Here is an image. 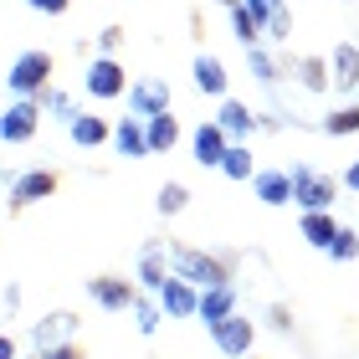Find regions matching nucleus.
<instances>
[{"label": "nucleus", "instance_id": "obj_1", "mask_svg": "<svg viewBox=\"0 0 359 359\" xmlns=\"http://www.w3.org/2000/svg\"><path fill=\"white\" fill-rule=\"evenodd\" d=\"M231 262L236 257H216L205 247H185V241H170V267L180 277H190L195 287H216V283H231Z\"/></svg>", "mask_w": 359, "mask_h": 359}, {"label": "nucleus", "instance_id": "obj_2", "mask_svg": "<svg viewBox=\"0 0 359 359\" xmlns=\"http://www.w3.org/2000/svg\"><path fill=\"white\" fill-rule=\"evenodd\" d=\"M52 72H57L52 52H21L11 62V72H6V88L15 97H41L46 88H52Z\"/></svg>", "mask_w": 359, "mask_h": 359}, {"label": "nucleus", "instance_id": "obj_3", "mask_svg": "<svg viewBox=\"0 0 359 359\" xmlns=\"http://www.w3.org/2000/svg\"><path fill=\"white\" fill-rule=\"evenodd\" d=\"M334 201H339V180L334 175L308 170V165L292 170V205L298 210H334Z\"/></svg>", "mask_w": 359, "mask_h": 359}, {"label": "nucleus", "instance_id": "obj_4", "mask_svg": "<svg viewBox=\"0 0 359 359\" xmlns=\"http://www.w3.org/2000/svg\"><path fill=\"white\" fill-rule=\"evenodd\" d=\"M57 190H62V175H57V170H26V175L11 180V201H6V210H11V216H21V210L41 205L46 195H57Z\"/></svg>", "mask_w": 359, "mask_h": 359}, {"label": "nucleus", "instance_id": "obj_5", "mask_svg": "<svg viewBox=\"0 0 359 359\" xmlns=\"http://www.w3.org/2000/svg\"><path fill=\"white\" fill-rule=\"evenodd\" d=\"M88 298L97 308H108V313H128L139 303V283L134 277H118V272H97V277H88Z\"/></svg>", "mask_w": 359, "mask_h": 359}, {"label": "nucleus", "instance_id": "obj_6", "mask_svg": "<svg viewBox=\"0 0 359 359\" xmlns=\"http://www.w3.org/2000/svg\"><path fill=\"white\" fill-rule=\"evenodd\" d=\"M41 97H15V103H6V113H0V139L6 144H31L41 128Z\"/></svg>", "mask_w": 359, "mask_h": 359}, {"label": "nucleus", "instance_id": "obj_7", "mask_svg": "<svg viewBox=\"0 0 359 359\" xmlns=\"http://www.w3.org/2000/svg\"><path fill=\"white\" fill-rule=\"evenodd\" d=\"M83 83H88V93L97 97V103H113V97L128 93V72H123L118 57H93L88 72H83Z\"/></svg>", "mask_w": 359, "mask_h": 359}, {"label": "nucleus", "instance_id": "obj_8", "mask_svg": "<svg viewBox=\"0 0 359 359\" xmlns=\"http://www.w3.org/2000/svg\"><path fill=\"white\" fill-rule=\"evenodd\" d=\"M252 339H257V323L252 318H221V323H210V344H216L226 359H241V354H252Z\"/></svg>", "mask_w": 359, "mask_h": 359}, {"label": "nucleus", "instance_id": "obj_9", "mask_svg": "<svg viewBox=\"0 0 359 359\" xmlns=\"http://www.w3.org/2000/svg\"><path fill=\"white\" fill-rule=\"evenodd\" d=\"M159 308H165V318H195V308H201V287H195L190 277L170 272L165 287H159Z\"/></svg>", "mask_w": 359, "mask_h": 359}, {"label": "nucleus", "instance_id": "obj_10", "mask_svg": "<svg viewBox=\"0 0 359 359\" xmlns=\"http://www.w3.org/2000/svg\"><path fill=\"white\" fill-rule=\"evenodd\" d=\"M170 108V83L165 77H139V83H128V113L134 118H154V113Z\"/></svg>", "mask_w": 359, "mask_h": 359}, {"label": "nucleus", "instance_id": "obj_11", "mask_svg": "<svg viewBox=\"0 0 359 359\" xmlns=\"http://www.w3.org/2000/svg\"><path fill=\"white\" fill-rule=\"evenodd\" d=\"M190 144H195V165H205V170H221L226 149H231V134H226V128H221L216 118H205V123L190 134Z\"/></svg>", "mask_w": 359, "mask_h": 359}, {"label": "nucleus", "instance_id": "obj_12", "mask_svg": "<svg viewBox=\"0 0 359 359\" xmlns=\"http://www.w3.org/2000/svg\"><path fill=\"white\" fill-rule=\"evenodd\" d=\"M236 313V287L231 283H216V287H201V308H195V318L205 323H221V318H231Z\"/></svg>", "mask_w": 359, "mask_h": 359}, {"label": "nucleus", "instance_id": "obj_13", "mask_svg": "<svg viewBox=\"0 0 359 359\" xmlns=\"http://www.w3.org/2000/svg\"><path fill=\"white\" fill-rule=\"evenodd\" d=\"M252 195L262 205H292V175L287 170H257L252 175Z\"/></svg>", "mask_w": 359, "mask_h": 359}, {"label": "nucleus", "instance_id": "obj_14", "mask_svg": "<svg viewBox=\"0 0 359 359\" xmlns=\"http://www.w3.org/2000/svg\"><path fill=\"white\" fill-rule=\"evenodd\" d=\"M329 72H334V93H354L359 88V46L354 41H339L334 46Z\"/></svg>", "mask_w": 359, "mask_h": 359}, {"label": "nucleus", "instance_id": "obj_15", "mask_svg": "<svg viewBox=\"0 0 359 359\" xmlns=\"http://www.w3.org/2000/svg\"><path fill=\"white\" fill-rule=\"evenodd\" d=\"M113 149L123 159H149V128H144V118H123L113 128Z\"/></svg>", "mask_w": 359, "mask_h": 359}, {"label": "nucleus", "instance_id": "obj_16", "mask_svg": "<svg viewBox=\"0 0 359 359\" xmlns=\"http://www.w3.org/2000/svg\"><path fill=\"white\" fill-rule=\"evenodd\" d=\"M67 134H72L77 149H97V144H108V139H113V128H108L103 113H77V118L67 123Z\"/></svg>", "mask_w": 359, "mask_h": 359}, {"label": "nucleus", "instance_id": "obj_17", "mask_svg": "<svg viewBox=\"0 0 359 359\" xmlns=\"http://www.w3.org/2000/svg\"><path fill=\"white\" fill-rule=\"evenodd\" d=\"M334 231H339L334 210H303V221H298V236L308 241V247L329 252V241H334Z\"/></svg>", "mask_w": 359, "mask_h": 359}, {"label": "nucleus", "instance_id": "obj_18", "mask_svg": "<svg viewBox=\"0 0 359 359\" xmlns=\"http://www.w3.org/2000/svg\"><path fill=\"white\" fill-rule=\"evenodd\" d=\"M77 329V313H67V308H57V313H46L36 329H31V339H36V349H52V344H67V334Z\"/></svg>", "mask_w": 359, "mask_h": 359}, {"label": "nucleus", "instance_id": "obj_19", "mask_svg": "<svg viewBox=\"0 0 359 359\" xmlns=\"http://www.w3.org/2000/svg\"><path fill=\"white\" fill-rule=\"evenodd\" d=\"M226 83H231V72H226V62H221V57H210V52L195 57V88H201V93L226 97Z\"/></svg>", "mask_w": 359, "mask_h": 359}, {"label": "nucleus", "instance_id": "obj_20", "mask_svg": "<svg viewBox=\"0 0 359 359\" xmlns=\"http://www.w3.org/2000/svg\"><path fill=\"white\" fill-rule=\"evenodd\" d=\"M144 128H149V154H170L175 144H180V118H175V108L144 118Z\"/></svg>", "mask_w": 359, "mask_h": 359}, {"label": "nucleus", "instance_id": "obj_21", "mask_svg": "<svg viewBox=\"0 0 359 359\" xmlns=\"http://www.w3.org/2000/svg\"><path fill=\"white\" fill-rule=\"evenodd\" d=\"M175 267H170V252L165 247H149L139 257V287H149V292H159L165 287V277H170Z\"/></svg>", "mask_w": 359, "mask_h": 359}, {"label": "nucleus", "instance_id": "obj_22", "mask_svg": "<svg viewBox=\"0 0 359 359\" xmlns=\"http://www.w3.org/2000/svg\"><path fill=\"white\" fill-rule=\"evenodd\" d=\"M216 123H221V128H226L231 139H247L252 128H257L252 108H247V103H236V97H221V113H216Z\"/></svg>", "mask_w": 359, "mask_h": 359}, {"label": "nucleus", "instance_id": "obj_23", "mask_svg": "<svg viewBox=\"0 0 359 359\" xmlns=\"http://www.w3.org/2000/svg\"><path fill=\"white\" fill-rule=\"evenodd\" d=\"M298 83H303L308 93H329V88H334L329 57H318V52H308V57H298Z\"/></svg>", "mask_w": 359, "mask_h": 359}, {"label": "nucleus", "instance_id": "obj_24", "mask_svg": "<svg viewBox=\"0 0 359 359\" xmlns=\"http://www.w3.org/2000/svg\"><path fill=\"white\" fill-rule=\"evenodd\" d=\"M231 36H236L241 46H257V41H262V15H257L252 6H241V0L231 6Z\"/></svg>", "mask_w": 359, "mask_h": 359}, {"label": "nucleus", "instance_id": "obj_25", "mask_svg": "<svg viewBox=\"0 0 359 359\" xmlns=\"http://www.w3.org/2000/svg\"><path fill=\"white\" fill-rule=\"evenodd\" d=\"M221 175L226 180H252L257 170H252V149L241 139H231V149H226V159H221Z\"/></svg>", "mask_w": 359, "mask_h": 359}, {"label": "nucleus", "instance_id": "obj_26", "mask_svg": "<svg viewBox=\"0 0 359 359\" xmlns=\"http://www.w3.org/2000/svg\"><path fill=\"white\" fill-rule=\"evenodd\" d=\"M262 36H267V41H287V36H292V11H287V0H272V11H267V21H262Z\"/></svg>", "mask_w": 359, "mask_h": 359}, {"label": "nucleus", "instance_id": "obj_27", "mask_svg": "<svg viewBox=\"0 0 359 359\" xmlns=\"http://www.w3.org/2000/svg\"><path fill=\"white\" fill-rule=\"evenodd\" d=\"M323 134H334V139H349V134H359V103L334 108L329 118H323Z\"/></svg>", "mask_w": 359, "mask_h": 359}, {"label": "nucleus", "instance_id": "obj_28", "mask_svg": "<svg viewBox=\"0 0 359 359\" xmlns=\"http://www.w3.org/2000/svg\"><path fill=\"white\" fill-rule=\"evenodd\" d=\"M247 67L257 72V83H277V77H283V67L272 62V52H267L262 41H257V46H247Z\"/></svg>", "mask_w": 359, "mask_h": 359}, {"label": "nucleus", "instance_id": "obj_29", "mask_svg": "<svg viewBox=\"0 0 359 359\" xmlns=\"http://www.w3.org/2000/svg\"><path fill=\"white\" fill-rule=\"evenodd\" d=\"M159 216H180V210H185L190 205V190L185 185H180V180H165V185H159Z\"/></svg>", "mask_w": 359, "mask_h": 359}, {"label": "nucleus", "instance_id": "obj_30", "mask_svg": "<svg viewBox=\"0 0 359 359\" xmlns=\"http://www.w3.org/2000/svg\"><path fill=\"white\" fill-rule=\"evenodd\" d=\"M329 257H334V262H354V257H359V231H354V226H339V231H334Z\"/></svg>", "mask_w": 359, "mask_h": 359}, {"label": "nucleus", "instance_id": "obj_31", "mask_svg": "<svg viewBox=\"0 0 359 359\" xmlns=\"http://www.w3.org/2000/svg\"><path fill=\"white\" fill-rule=\"evenodd\" d=\"M41 108H46V113H52V118H62V123H72V118H77V108H72V97H67V93H62V88H46V93H41Z\"/></svg>", "mask_w": 359, "mask_h": 359}, {"label": "nucleus", "instance_id": "obj_32", "mask_svg": "<svg viewBox=\"0 0 359 359\" xmlns=\"http://www.w3.org/2000/svg\"><path fill=\"white\" fill-rule=\"evenodd\" d=\"M159 318H165V308L149 303V298L139 292V303H134V323H139V334H154V329H159Z\"/></svg>", "mask_w": 359, "mask_h": 359}, {"label": "nucleus", "instance_id": "obj_33", "mask_svg": "<svg viewBox=\"0 0 359 359\" xmlns=\"http://www.w3.org/2000/svg\"><path fill=\"white\" fill-rule=\"evenodd\" d=\"M31 359H88V349L77 344V339H67V344H52V349H36Z\"/></svg>", "mask_w": 359, "mask_h": 359}, {"label": "nucleus", "instance_id": "obj_34", "mask_svg": "<svg viewBox=\"0 0 359 359\" xmlns=\"http://www.w3.org/2000/svg\"><path fill=\"white\" fill-rule=\"evenodd\" d=\"M123 36H128L123 26H103V31H97V46H103V57H118V52H123Z\"/></svg>", "mask_w": 359, "mask_h": 359}, {"label": "nucleus", "instance_id": "obj_35", "mask_svg": "<svg viewBox=\"0 0 359 359\" xmlns=\"http://www.w3.org/2000/svg\"><path fill=\"white\" fill-rule=\"evenodd\" d=\"M31 11H41V15H67V6L72 0H26Z\"/></svg>", "mask_w": 359, "mask_h": 359}, {"label": "nucleus", "instance_id": "obj_36", "mask_svg": "<svg viewBox=\"0 0 359 359\" xmlns=\"http://www.w3.org/2000/svg\"><path fill=\"white\" fill-rule=\"evenodd\" d=\"M0 359H21V349H15L11 334H0Z\"/></svg>", "mask_w": 359, "mask_h": 359}, {"label": "nucleus", "instance_id": "obj_37", "mask_svg": "<svg viewBox=\"0 0 359 359\" xmlns=\"http://www.w3.org/2000/svg\"><path fill=\"white\" fill-rule=\"evenodd\" d=\"M272 323H277V329H292V313H287V308H283V303H277V308H272Z\"/></svg>", "mask_w": 359, "mask_h": 359}, {"label": "nucleus", "instance_id": "obj_38", "mask_svg": "<svg viewBox=\"0 0 359 359\" xmlns=\"http://www.w3.org/2000/svg\"><path fill=\"white\" fill-rule=\"evenodd\" d=\"M344 185H349V190H354V195H359V154H354V165H349V170H344Z\"/></svg>", "mask_w": 359, "mask_h": 359}, {"label": "nucleus", "instance_id": "obj_39", "mask_svg": "<svg viewBox=\"0 0 359 359\" xmlns=\"http://www.w3.org/2000/svg\"><path fill=\"white\" fill-rule=\"evenodd\" d=\"M241 6H252L257 15H262V21H267V11H272V0H241Z\"/></svg>", "mask_w": 359, "mask_h": 359}, {"label": "nucleus", "instance_id": "obj_40", "mask_svg": "<svg viewBox=\"0 0 359 359\" xmlns=\"http://www.w3.org/2000/svg\"><path fill=\"white\" fill-rule=\"evenodd\" d=\"M216 6H236V0H216Z\"/></svg>", "mask_w": 359, "mask_h": 359}, {"label": "nucleus", "instance_id": "obj_41", "mask_svg": "<svg viewBox=\"0 0 359 359\" xmlns=\"http://www.w3.org/2000/svg\"><path fill=\"white\" fill-rule=\"evenodd\" d=\"M241 359H252V354H241Z\"/></svg>", "mask_w": 359, "mask_h": 359}]
</instances>
